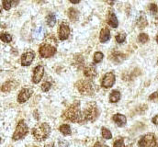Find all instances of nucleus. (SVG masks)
Segmentation results:
<instances>
[{"instance_id":"obj_4","label":"nucleus","mask_w":158,"mask_h":147,"mask_svg":"<svg viewBox=\"0 0 158 147\" xmlns=\"http://www.w3.org/2000/svg\"><path fill=\"white\" fill-rule=\"evenodd\" d=\"M139 147H158L156 137L154 133H146L138 142Z\"/></svg>"},{"instance_id":"obj_13","label":"nucleus","mask_w":158,"mask_h":147,"mask_svg":"<svg viewBox=\"0 0 158 147\" xmlns=\"http://www.w3.org/2000/svg\"><path fill=\"white\" fill-rule=\"evenodd\" d=\"M18 86V83L16 81H7L6 82L5 84H3L2 87H1V90L2 92L4 93H7V92H10L11 90L15 89Z\"/></svg>"},{"instance_id":"obj_15","label":"nucleus","mask_w":158,"mask_h":147,"mask_svg":"<svg viewBox=\"0 0 158 147\" xmlns=\"http://www.w3.org/2000/svg\"><path fill=\"white\" fill-rule=\"evenodd\" d=\"M110 39V31L108 28H103L100 32V34H99L100 42H102V43L107 42Z\"/></svg>"},{"instance_id":"obj_34","label":"nucleus","mask_w":158,"mask_h":147,"mask_svg":"<svg viewBox=\"0 0 158 147\" xmlns=\"http://www.w3.org/2000/svg\"><path fill=\"white\" fill-rule=\"evenodd\" d=\"M58 146L59 147H69V144H68V142H67V141L60 139V140L58 141Z\"/></svg>"},{"instance_id":"obj_19","label":"nucleus","mask_w":158,"mask_h":147,"mask_svg":"<svg viewBox=\"0 0 158 147\" xmlns=\"http://www.w3.org/2000/svg\"><path fill=\"white\" fill-rule=\"evenodd\" d=\"M137 27L141 30L144 29L147 25H148V22H147V19H146V17L142 14L138 19H137Z\"/></svg>"},{"instance_id":"obj_32","label":"nucleus","mask_w":158,"mask_h":147,"mask_svg":"<svg viewBox=\"0 0 158 147\" xmlns=\"http://www.w3.org/2000/svg\"><path fill=\"white\" fill-rule=\"evenodd\" d=\"M148 99L150 101H153V102H158V91H156L153 94H151L149 96Z\"/></svg>"},{"instance_id":"obj_24","label":"nucleus","mask_w":158,"mask_h":147,"mask_svg":"<svg viewBox=\"0 0 158 147\" xmlns=\"http://www.w3.org/2000/svg\"><path fill=\"white\" fill-rule=\"evenodd\" d=\"M101 131H102V136H103L105 139L109 140V139H111V138H112V134H111V132H110V130H108V129L105 128V127H102Z\"/></svg>"},{"instance_id":"obj_6","label":"nucleus","mask_w":158,"mask_h":147,"mask_svg":"<svg viewBox=\"0 0 158 147\" xmlns=\"http://www.w3.org/2000/svg\"><path fill=\"white\" fill-rule=\"evenodd\" d=\"M77 88L82 95H92L94 93V87L91 82L86 80H80L77 83Z\"/></svg>"},{"instance_id":"obj_17","label":"nucleus","mask_w":158,"mask_h":147,"mask_svg":"<svg viewBox=\"0 0 158 147\" xmlns=\"http://www.w3.org/2000/svg\"><path fill=\"white\" fill-rule=\"evenodd\" d=\"M108 24H109L111 28H113V29L118 28V19H117V17H116V15H115L114 13H110V15H109V19H108Z\"/></svg>"},{"instance_id":"obj_26","label":"nucleus","mask_w":158,"mask_h":147,"mask_svg":"<svg viewBox=\"0 0 158 147\" xmlns=\"http://www.w3.org/2000/svg\"><path fill=\"white\" fill-rule=\"evenodd\" d=\"M1 40L6 43H9L12 40V36L8 33H2L1 34Z\"/></svg>"},{"instance_id":"obj_14","label":"nucleus","mask_w":158,"mask_h":147,"mask_svg":"<svg viewBox=\"0 0 158 147\" xmlns=\"http://www.w3.org/2000/svg\"><path fill=\"white\" fill-rule=\"evenodd\" d=\"M112 120L113 121L118 125V127H123L126 125V122H127V119L124 115L122 114H119V113H117L115 114L113 117H112Z\"/></svg>"},{"instance_id":"obj_21","label":"nucleus","mask_w":158,"mask_h":147,"mask_svg":"<svg viewBox=\"0 0 158 147\" xmlns=\"http://www.w3.org/2000/svg\"><path fill=\"white\" fill-rule=\"evenodd\" d=\"M120 99V93L118 90H113L110 95V101L111 103H116Z\"/></svg>"},{"instance_id":"obj_29","label":"nucleus","mask_w":158,"mask_h":147,"mask_svg":"<svg viewBox=\"0 0 158 147\" xmlns=\"http://www.w3.org/2000/svg\"><path fill=\"white\" fill-rule=\"evenodd\" d=\"M115 39H116V41L118 43H123L125 41V40H126V34L125 33H122V32L121 33H118Z\"/></svg>"},{"instance_id":"obj_30","label":"nucleus","mask_w":158,"mask_h":147,"mask_svg":"<svg viewBox=\"0 0 158 147\" xmlns=\"http://www.w3.org/2000/svg\"><path fill=\"white\" fill-rule=\"evenodd\" d=\"M52 87V84L50 82H44L41 86V90L43 92H48Z\"/></svg>"},{"instance_id":"obj_11","label":"nucleus","mask_w":158,"mask_h":147,"mask_svg":"<svg viewBox=\"0 0 158 147\" xmlns=\"http://www.w3.org/2000/svg\"><path fill=\"white\" fill-rule=\"evenodd\" d=\"M70 35V28L67 23L63 22L59 28V39L62 40H67Z\"/></svg>"},{"instance_id":"obj_22","label":"nucleus","mask_w":158,"mask_h":147,"mask_svg":"<svg viewBox=\"0 0 158 147\" xmlns=\"http://www.w3.org/2000/svg\"><path fill=\"white\" fill-rule=\"evenodd\" d=\"M60 132L62 134H64V136H67V135H71L72 133V131H71V128L68 124H62L59 128Z\"/></svg>"},{"instance_id":"obj_16","label":"nucleus","mask_w":158,"mask_h":147,"mask_svg":"<svg viewBox=\"0 0 158 147\" xmlns=\"http://www.w3.org/2000/svg\"><path fill=\"white\" fill-rule=\"evenodd\" d=\"M84 74L85 77L87 78H93L97 75V70H96V67L93 66V65H88L85 68L84 70Z\"/></svg>"},{"instance_id":"obj_3","label":"nucleus","mask_w":158,"mask_h":147,"mask_svg":"<svg viewBox=\"0 0 158 147\" xmlns=\"http://www.w3.org/2000/svg\"><path fill=\"white\" fill-rule=\"evenodd\" d=\"M83 116H84V120L95 121L99 116V110L98 106L95 103L88 104L83 113Z\"/></svg>"},{"instance_id":"obj_20","label":"nucleus","mask_w":158,"mask_h":147,"mask_svg":"<svg viewBox=\"0 0 158 147\" xmlns=\"http://www.w3.org/2000/svg\"><path fill=\"white\" fill-rule=\"evenodd\" d=\"M124 59H125V55L121 52H116L111 54V60L114 63H121Z\"/></svg>"},{"instance_id":"obj_5","label":"nucleus","mask_w":158,"mask_h":147,"mask_svg":"<svg viewBox=\"0 0 158 147\" xmlns=\"http://www.w3.org/2000/svg\"><path fill=\"white\" fill-rule=\"evenodd\" d=\"M29 132V128H28V125L25 123V121L23 120H21L17 127H16V131L13 134V140L14 141H18V140H20L22 139L23 137H25Z\"/></svg>"},{"instance_id":"obj_35","label":"nucleus","mask_w":158,"mask_h":147,"mask_svg":"<svg viewBox=\"0 0 158 147\" xmlns=\"http://www.w3.org/2000/svg\"><path fill=\"white\" fill-rule=\"evenodd\" d=\"M94 147H109V146H108V145H104V144H101V143L98 142V143H96V144L94 145Z\"/></svg>"},{"instance_id":"obj_39","label":"nucleus","mask_w":158,"mask_h":147,"mask_svg":"<svg viewBox=\"0 0 158 147\" xmlns=\"http://www.w3.org/2000/svg\"><path fill=\"white\" fill-rule=\"evenodd\" d=\"M45 147H54V145H53V143H51V144H47Z\"/></svg>"},{"instance_id":"obj_10","label":"nucleus","mask_w":158,"mask_h":147,"mask_svg":"<svg viewBox=\"0 0 158 147\" xmlns=\"http://www.w3.org/2000/svg\"><path fill=\"white\" fill-rule=\"evenodd\" d=\"M32 93H33V92H32V90H31V88H23V89L19 92V96H18V102L20 103V104L26 102V101L31 97Z\"/></svg>"},{"instance_id":"obj_23","label":"nucleus","mask_w":158,"mask_h":147,"mask_svg":"<svg viewBox=\"0 0 158 147\" xmlns=\"http://www.w3.org/2000/svg\"><path fill=\"white\" fill-rule=\"evenodd\" d=\"M46 22H47L48 26L53 27L55 25V23H56V17H55V15L52 14V13L49 14L47 16V18H46Z\"/></svg>"},{"instance_id":"obj_12","label":"nucleus","mask_w":158,"mask_h":147,"mask_svg":"<svg viewBox=\"0 0 158 147\" xmlns=\"http://www.w3.org/2000/svg\"><path fill=\"white\" fill-rule=\"evenodd\" d=\"M44 74V68L41 65H38L35 67V69L33 70V75H32V82L34 84H38L40 82V80L42 79Z\"/></svg>"},{"instance_id":"obj_7","label":"nucleus","mask_w":158,"mask_h":147,"mask_svg":"<svg viewBox=\"0 0 158 147\" xmlns=\"http://www.w3.org/2000/svg\"><path fill=\"white\" fill-rule=\"evenodd\" d=\"M56 51H57L56 47H54L51 44H48V43H42L40 46L39 49L40 55L42 58H50V57L53 56L56 53Z\"/></svg>"},{"instance_id":"obj_36","label":"nucleus","mask_w":158,"mask_h":147,"mask_svg":"<svg viewBox=\"0 0 158 147\" xmlns=\"http://www.w3.org/2000/svg\"><path fill=\"white\" fill-rule=\"evenodd\" d=\"M152 122L156 125H158V114L152 119Z\"/></svg>"},{"instance_id":"obj_2","label":"nucleus","mask_w":158,"mask_h":147,"mask_svg":"<svg viewBox=\"0 0 158 147\" xmlns=\"http://www.w3.org/2000/svg\"><path fill=\"white\" fill-rule=\"evenodd\" d=\"M51 132V127L48 123H40L32 129V135L38 142H42L48 138Z\"/></svg>"},{"instance_id":"obj_33","label":"nucleus","mask_w":158,"mask_h":147,"mask_svg":"<svg viewBox=\"0 0 158 147\" xmlns=\"http://www.w3.org/2000/svg\"><path fill=\"white\" fill-rule=\"evenodd\" d=\"M113 147H125L123 139H118V140H116V141L114 142Z\"/></svg>"},{"instance_id":"obj_40","label":"nucleus","mask_w":158,"mask_h":147,"mask_svg":"<svg viewBox=\"0 0 158 147\" xmlns=\"http://www.w3.org/2000/svg\"><path fill=\"white\" fill-rule=\"evenodd\" d=\"M156 42L158 43V34H157V36H156Z\"/></svg>"},{"instance_id":"obj_38","label":"nucleus","mask_w":158,"mask_h":147,"mask_svg":"<svg viewBox=\"0 0 158 147\" xmlns=\"http://www.w3.org/2000/svg\"><path fill=\"white\" fill-rule=\"evenodd\" d=\"M71 3H73V4H77V3H79L80 2V0H69Z\"/></svg>"},{"instance_id":"obj_25","label":"nucleus","mask_w":158,"mask_h":147,"mask_svg":"<svg viewBox=\"0 0 158 147\" xmlns=\"http://www.w3.org/2000/svg\"><path fill=\"white\" fill-rule=\"evenodd\" d=\"M103 57H104V54H103L101 52H97L94 54V63L98 64V63L101 62L102 59H103Z\"/></svg>"},{"instance_id":"obj_41","label":"nucleus","mask_w":158,"mask_h":147,"mask_svg":"<svg viewBox=\"0 0 158 147\" xmlns=\"http://www.w3.org/2000/svg\"><path fill=\"white\" fill-rule=\"evenodd\" d=\"M40 1H41V0H40Z\"/></svg>"},{"instance_id":"obj_1","label":"nucleus","mask_w":158,"mask_h":147,"mask_svg":"<svg viewBox=\"0 0 158 147\" xmlns=\"http://www.w3.org/2000/svg\"><path fill=\"white\" fill-rule=\"evenodd\" d=\"M80 103L75 102L67 110L63 113V119L64 120L72 122H82L84 120V116L79 109Z\"/></svg>"},{"instance_id":"obj_31","label":"nucleus","mask_w":158,"mask_h":147,"mask_svg":"<svg viewBox=\"0 0 158 147\" xmlns=\"http://www.w3.org/2000/svg\"><path fill=\"white\" fill-rule=\"evenodd\" d=\"M149 10L153 15H156L158 13V6L156 4H150L149 6Z\"/></svg>"},{"instance_id":"obj_9","label":"nucleus","mask_w":158,"mask_h":147,"mask_svg":"<svg viewBox=\"0 0 158 147\" xmlns=\"http://www.w3.org/2000/svg\"><path fill=\"white\" fill-rule=\"evenodd\" d=\"M35 58V52L32 51L26 52L21 56V65L22 66H29L31 65L32 61Z\"/></svg>"},{"instance_id":"obj_8","label":"nucleus","mask_w":158,"mask_h":147,"mask_svg":"<svg viewBox=\"0 0 158 147\" xmlns=\"http://www.w3.org/2000/svg\"><path fill=\"white\" fill-rule=\"evenodd\" d=\"M115 81H116L115 74L112 72H110V73H107L104 75L102 82H101V86L104 88H110L115 84Z\"/></svg>"},{"instance_id":"obj_18","label":"nucleus","mask_w":158,"mask_h":147,"mask_svg":"<svg viewBox=\"0 0 158 147\" xmlns=\"http://www.w3.org/2000/svg\"><path fill=\"white\" fill-rule=\"evenodd\" d=\"M68 17H69L71 21H73V22L77 21L79 19V11L77 8H74V7L69 8V10H68Z\"/></svg>"},{"instance_id":"obj_28","label":"nucleus","mask_w":158,"mask_h":147,"mask_svg":"<svg viewBox=\"0 0 158 147\" xmlns=\"http://www.w3.org/2000/svg\"><path fill=\"white\" fill-rule=\"evenodd\" d=\"M2 5H3V7L6 10H9L11 8V6H12V0H3Z\"/></svg>"},{"instance_id":"obj_27","label":"nucleus","mask_w":158,"mask_h":147,"mask_svg":"<svg viewBox=\"0 0 158 147\" xmlns=\"http://www.w3.org/2000/svg\"><path fill=\"white\" fill-rule=\"evenodd\" d=\"M138 40L141 42V43H146L148 40H149V36L146 34V33H141L139 37H138Z\"/></svg>"},{"instance_id":"obj_37","label":"nucleus","mask_w":158,"mask_h":147,"mask_svg":"<svg viewBox=\"0 0 158 147\" xmlns=\"http://www.w3.org/2000/svg\"><path fill=\"white\" fill-rule=\"evenodd\" d=\"M106 2H107L109 5H111V6H112V5L115 3V0H106Z\"/></svg>"}]
</instances>
